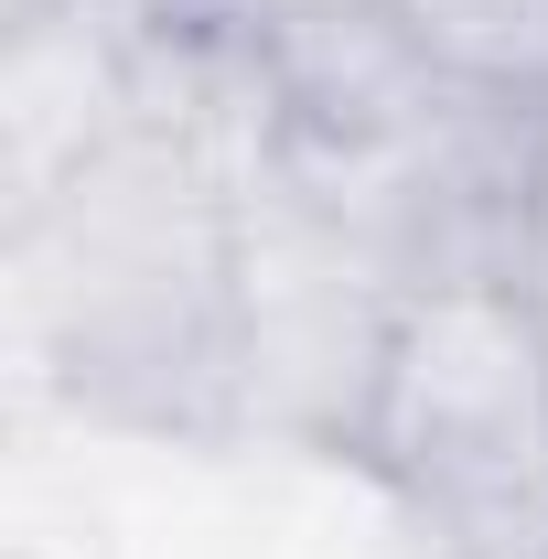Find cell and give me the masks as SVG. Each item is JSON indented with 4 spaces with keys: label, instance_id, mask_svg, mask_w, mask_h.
I'll return each instance as SVG.
<instances>
[{
    "label": "cell",
    "instance_id": "6da1fadb",
    "mask_svg": "<svg viewBox=\"0 0 548 559\" xmlns=\"http://www.w3.org/2000/svg\"><path fill=\"white\" fill-rule=\"evenodd\" d=\"M22 366L75 419L237 441V183L162 130H119L11 226Z\"/></svg>",
    "mask_w": 548,
    "mask_h": 559
},
{
    "label": "cell",
    "instance_id": "7a4b0ae2",
    "mask_svg": "<svg viewBox=\"0 0 548 559\" xmlns=\"http://www.w3.org/2000/svg\"><path fill=\"white\" fill-rule=\"evenodd\" d=\"M398 301L409 290L290 173L237 194V366H226L237 441H290V452H344L355 463Z\"/></svg>",
    "mask_w": 548,
    "mask_h": 559
},
{
    "label": "cell",
    "instance_id": "3957f363",
    "mask_svg": "<svg viewBox=\"0 0 548 559\" xmlns=\"http://www.w3.org/2000/svg\"><path fill=\"white\" fill-rule=\"evenodd\" d=\"M279 86V162H366V151H398L419 140L463 86L430 66V44L409 33L398 0H355V11H279L248 22Z\"/></svg>",
    "mask_w": 548,
    "mask_h": 559
},
{
    "label": "cell",
    "instance_id": "277c9868",
    "mask_svg": "<svg viewBox=\"0 0 548 559\" xmlns=\"http://www.w3.org/2000/svg\"><path fill=\"white\" fill-rule=\"evenodd\" d=\"M130 75L140 0H75L33 33H0V226L130 130Z\"/></svg>",
    "mask_w": 548,
    "mask_h": 559
},
{
    "label": "cell",
    "instance_id": "5b68a950",
    "mask_svg": "<svg viewBox=\"0 0 548 559\" xmlns=\"http://www.w3.org/2000/svg\"><path fill=\"white\" fill-rule=\"evenodd\" d=\"M430 66L484 97H548V0H398Z\"/></svg>",
    "mask_w": 548,
    "mask_h": 559
},
{
    "label": "cell",
    "instance_id": "8992f818",
    "mask_svg": "<svg viewBox=\"0 0 548 559\" xmlns=\"http://www.w3.org/2000/svg\"><path fill=\"white\" fill-rule=\"evenodd\" d=\"M516 290L548 323V130H538V173H527V248H516Z\"/></svg>",
    "mask_w": 548,
    "mask_h": 559
},
{
    "label": "cell",
    "instance_id": "52a82bcc",
    "mask_svg": "<svg viewBox=\"0 0 548 559\" xmlns=\"http://www.w3.org/2000/svg\"><path fill=\"white\" fill-rule=\"evenodd\" d=\"M55 11H75V0H0V33H33V22H55Z\"/></svg>",
    "mask_w": 548,
    "mask_h": 559
},
{
    "label": "cell",
    "instance_id": "ba28073f",
    "mask_svg": "<svg viewBox=\"0 0 548 559\" xmlns=\"http://www.w3.org/2000/svg\"><path fill=\"white\" fill-rule=\"evenodd\" d=\"M279 11H355V0H237V22H279Z\"/></svg>",
    "mask_w": 548,
    "mask_h": 559
}]
</instances>
